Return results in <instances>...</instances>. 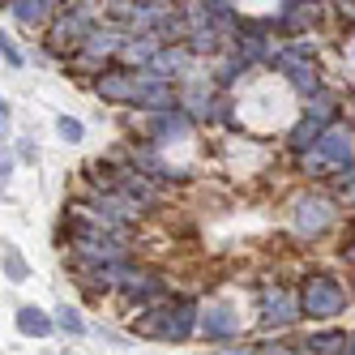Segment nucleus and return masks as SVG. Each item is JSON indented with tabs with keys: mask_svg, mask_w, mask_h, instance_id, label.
<instances>
[{
	"mask_svg": "<svg viewBox=\"0 0 355 355\" xmlns=\"http://www.w3.org/2000/svg\"><path fill=\"white\" fill-rule=\"evenodd\" d=\"M197 300H171V304H159L150 309L146 317L133 321V334H146V338H163V343H184L193 329H197Z\"/></svg>",
	"mask_w": 355,
	"mask_h": 355,
	"instance_id": "nucleus-1",
	"label": "nucleus"
},
{
	"mask_svg": "<svg viewBox=\"0 0 355 355\" xmlns=\"http://www.w3.org/2000/svg\"><path fill=\"white\" fill-rule=\"evenodd\" d=\"M300 313H309L313 321H334L338 313H347V291L338 278H329V274H317L304 283L300 291Z\"/></svg>",
	"mask_w": 355,
	"mask_h": 355,
	"instance_id": "nucleus-2",
	"label": "nucleus"
},
{
	"mask_svg": "<svg viewBox=\"0 0 355 355\" xmlns=\"http://www.w3.org/2000/svg\"><path fill=\"white\" fill-rule=\"evenodd\" d=\"M291 218H295V232H300V236L317 240V236L329 232V223H334V201H325V197L309 193V197H300V201H295Z\"/></svg>",
	"mask_w": 355,
	"mask_h": 355,
	"instance_id": "nucleus-3",
	"label": "nucleus"
},
{
	"mask_svg": "<svg viewBox=\"0 0 355 355\" xmlns=\"http://www.w3.org/2000/svg\"><path fill=\"white\" fill-rule=\"evenodd\" d=\"M300 321V295H291L287 287H266L261 291V325L266 329H287Z\"/></svg>",
	"mask_w": 355,
	"mask_h": 355,
	"instance_id": "nucleus-4",
	"label": "nucleus"
},
{
	"mask_svg": "<svg viewBox=\"0 0 355 355\" xmlns=\"http://www.w3.org/2000/svg\"><path fill=\"white\" fill-rule=\"evenodd\" d=\"M313 150H317L329 167L351 163V159H355V129H351V124H334V120H329L325 129H321V137H317Z\"/></svg>",
	"mask_w": 355,
	"mask_h": 355,
	"instance_id": "nucleus-5",
	"label": "nucleus"
},
{
	"mask_svg": "<svg viewBox=\"0 0 355 355\" xmlns=\"http://www.w3.org/2000/svg\"><path fill=\"white\" fill-rule=\"evenodd\" d=\"M270 64H278V69H283L287 73V82L295 86V90H304V94H313L317 86H321V78H317V64L309 60V47H295V52H278Z\"/></svg>",
	"mask_w": 355,
	"mask_h": 355,
	"instance_id": "nucleus-6",
	"label": "nucleus"
},
{
	"mask_svg": "<svg viewBox=\"0 0 355 355\" xmlns=\"http://www.w3.org/2000/svg\"><path fill=\"white\" fill-rule=\"evenodd\" d=\"M133 107H146V112H159V107H175L180 98L171 94V82L163 78H150V73H141V78L133 82V94H129Z\"/></svg>",
	"mask_w": 355,
	"mask_h": 355,
	"instance_id": "nucleus-7",
	"label": "nucleus"
},
{
	"mask_svg": "<svg viewBox=\"0 0 355 355\" xmlns=\"http://www.w3.org/2000/svg\"><path fill=\"white\" fill-rule=\"evenodd\" d=\"M90 26H94V13L86 9V0H78V5H73V9L56 21V26H52V43H56V47H69V43L78 47V43L90 35Z\"/></svg>",
	"mask_w": 355,
	"mask_h": 355,
	"instance_id": "nucleus-8",
	"label": "nucleus"
},
{
	"mask_svg": "<svg viewBox=\"0 0 355 355\" xmlns=\"http://www.w3.org/2000/svg\"><path fill=\"white\" fill-rule=\"evenodd\" d=\"M146 133L155 137V146L167 141V137H189L193 133V112H184L180 103H175V107H159L155 116H150V129Z\"/></svg>",
	"mask_w": 355,
	"mask_h": 355,
	"instance_id": "nucleus-9",
	"label": "nucleus"
},
{
	"mask_svg": "<svg viewBox=\"0 0 355 355\" xmlns=\"http://www.w3.org/2000/svg\"><path fill=\"white\" fill-rule=\"evenodd\" d=\"M133 82H137V73H133V69L112 64V69H98V82H94V90L103 94V103H129Z\"/></svg>",
	"mask_w": 355,
	"mask_h": 355,
	"instance_id": "nucleus-10",
	"label": "nucleus"
},
{
	"mask_svg": "<svg viewBox=\"0 0 355 355\" xmlns=\"http://www.w3.org/2000/svg\"><path fill=\"white\" fill-rule=\"evenodd\" d=\"M197 329H201V338H210V343H232L240 334V321L232 309H206V313H197Z\"/></svg>",
	"mask_w": 355,
	"mask_h": 355,
	"instance_id": "nucleus-11",
	"label": "nucleus"
},
{
	"mask_svg": "<svg viewBox=\"0 0 355 355\" xmlns=\"http://www.w3.org/2000/svg\"><path fill=\"white\" fill-rule=\"evenodd\" d=\"M189 60H193L189 47H159V52L146 60V73H150V78L171 82V78H180V73L189 69Z\"/></svg>",
	"mask_w": 355,
	"mask_h": 355,
	"instance_id": "nucleus-12",
	"label": "nucleus"
},
{
	"mask_svg": "<svg viewBox=\"0 0 355 355\" xmlns=\"http://www.w3.org/2000/svg\"><path fill=\"white\" fill-rule=\"evenodd\" d=\"M56 0H9V13L17 26H43L47 17H52Z\"/></svg>",
	"mask_w": 355,
	"mask_h": 355,
	"instance_id": "nucleus-13",
	"label": "nucleus"
},
{
	"mask_svg": "<svg viewBox=\"0 0 355 355\" xmlns=\"http://www.w3.org/2000/svg\"><path fill=\"white\" fill-rule=\"evenodd\" d=\"M52 317H47V313H39V309H17V329H21V334H31V338H47V334H52Z\"/></svg>",
	"mask_w": 355,
	"mask_h": 355,
	"instance_id": "nucleus-14",
	"label": "nucleus"
},
{
	"mask_svg": "<svg viewBox=\"0 0 355 355\" xmlns=\"http://www.w3.org/2000/svg\"><path fill=\"white\" fill-rule=\"evenodd\" d=\"M210 103H214L210 86H206V82H189V90H184V98H180V107H189L193 120H197V116H210Z\"/></svg>",
	"mask_w": 355,
	"mask_h": 355,
	"instance_id": "nucleus-15",
	"label": "nucleus"
},
{
	"mask_svg": "<svg viewBox=\"0 0 355 355\" xmlns=\"http://www.w3.org/2000/svg\"><path fill=\"white\" fill-rule=\"evenodd\" d=\"M334 107H338V94L334 90H313L309 94V112H304V116H313V120H321V124H329V120H334Z\"/></svg>",
	"mask_w": 355,
	"mask_h": 355,
	"instance_id": "nucleus-16",
	"label": "nucleus"
},
{
	"mask_svg": "<svg viewBox=\"0 0 355 355\" xmlns=\"http://www.w3.org/2000/svg\"><path fill=\"white\" fill-rule=\"evenodd\" d=\"M321 129H325V124L321 120H313V116H304L300 124H295V129H291V150H313L317 146V137H321Z\"/></svg>",
	"mask_w": 355,
	"mask_h": 355,
	"instance_id": "nucleus-17",
	"label": "nucleus"
},
{
	"mask_svg": "<svg viewBox=\"0 0 355 355\" xmlns=\"http://www.w3.org/2000/svg\"><path fill=\"white\" fill-rule=\"evenodd\" d=\"M304 351H313V355H325V351H347V334H343V329H325V334H313L309 343H304Z\"/></svg>",
	"mask_w": 355,
	"mask_h": 355,
	"instance_id": "nucleus-18",
	"label": "nucleus"
},
{
	"mask_svg": "<svg viewBox=\"0 0 355 355\" xmlns=\"http://www.w3.org/2000/svg\"><path fill=\"white\" fill-rule=\"evenodd\" d=\"M56 325L64 329V334H86V321L78 317V309H60L56 313Z\"/></svg>",
	"mask_w": 355,
	"mask_h": 355,
	"instance_id": "nucleus-19",
	"label": "nucleus"
},
{
	"mask_svg": "<svg viewBox=\"0 0 355 355\" xmlns=\"http://www.w3.org/2000/svg\"><path fill=\"white\" fill-rule=\"evenodd\" d=\"M56 129H60L64 141H82V133H86V129H82V120H73V116H60V120H56Z\"/></svg>",
	"mask_w": 355,
	"mask_h": 355,
	"instance_id": "nucleus-20",
	"label": "nucleus"
},
{
	"mask_svg": "<svg viewBox=\"0 0 355 355\" xmlns=\"http://www.w3.org/2000/svg\"><path fill=\"white\" fill-rule=\"evenodd\" d=\"M5 270H9V278H13V283H21V278H26V274H31V270H26V261H21V257H17V252H13V248L5 252Z\"/></svg>",
	"mask_w": 355,
	"mask_h": 355,
	"instance_id": "nucleus-21",
	"label": "nucleus"
},
{
	"mask_svg": "<svg viewBox=\"0 0 355 355\" xmlns=\"http://www.w3.org/2000/svg\"><path fill=\"white\" fill-rule=\"evenodd\" d=\"M0 56H5V60H9L13 69H21V60H26V56H21V52H17V43H13L9 35H0Z\"/></svg>",
	"mask_w": 355,
	"mask_h": 355,
	"instance_id": "nucleus-22",
	"label": "nucleus"
},
{
	"mask_svg": "<svg viewBox=\"0 0 355 355\" xmlns=\"http://www.w3.org/2000/svg\"><path fill=\"white\" fill-rule=\"evenodd\" d=\"M9 171H13V159H9V150H5V146H0V184H5V180H9Z\"/></svg>",
	"mask_w": 355,
	"mask_h": 355,
	"instance_id": "nucleus-23",
	"label": "nucleus"
},
{
	"mask_svg": "<svg viewBox=\"0 0 355 355\" xmlns=\"http://www.w3.org/2000/svg\"><path fill=\"white\" fill-rule=\"evenodd\" d=\"M141 5H150V9H167L171 0H141Z\"/></svg>",
	"mask_w": 355,
	"mask_h": 355,
	"instance_id": "nucleus-24",
	"label": "nucleus"
},
{
	"mask_svg": "<svg viewBox=\"0 0 355 355\" xmlns=\"http://www.w3.org/2000/svg\"><path fill=\"white\" fill-rule=\"evenodd\" d=\"M343 257H347V261L355 266V244H347V252H343Z\"/></svg>",
	"mask_w": 355,
	"mask_h": 355,
	"instance_id": "nucleus-25",
	"label": "nucleus"
},
{
	"mask_svg": "<svg viewBox=\"0 0 355 355\" xmlns=\"http://www.w3.org/2000/svg\"><path fill=\"white\" fill-rule=\"evenodd\" d=\"M347 351H351V355H355V334H347Z\"/></svg>",
	"mask_w": 355,
	"mask_h": 355,
	"instance_id": "nucleus-26",
	"label": "nucleus"
},
{
	"mask_svg": "<svg viewBox=\"0 0 355 355\" xmlns=\"http://www.w3.org/2000/svg\"><path fill=\"white\" fill-rule=\"evenodd\" d=\"M0 116H5V120H9V107H5V98H0Z\"/></svg>",
	"mask_w": 355,
	"mask_h": 355,
	"instance_id": "nucleus-27",
	"label": "nucleus"
},
{
	"mask_svg": "<svg viewBox=\"0 0 355 355\" xmlns=\"http://www.w3.org/2000/svg\"><path fill=\"white\" fill-rule=\"evenodd\" d=\"M343 5H347V9H355V0H343Z\"/></svg>",
	"mask_w": 355,
	"mask_h": 355,
	"instance_id": "nucleus-28",
	"label": "nucleus"
}]
</instances>
